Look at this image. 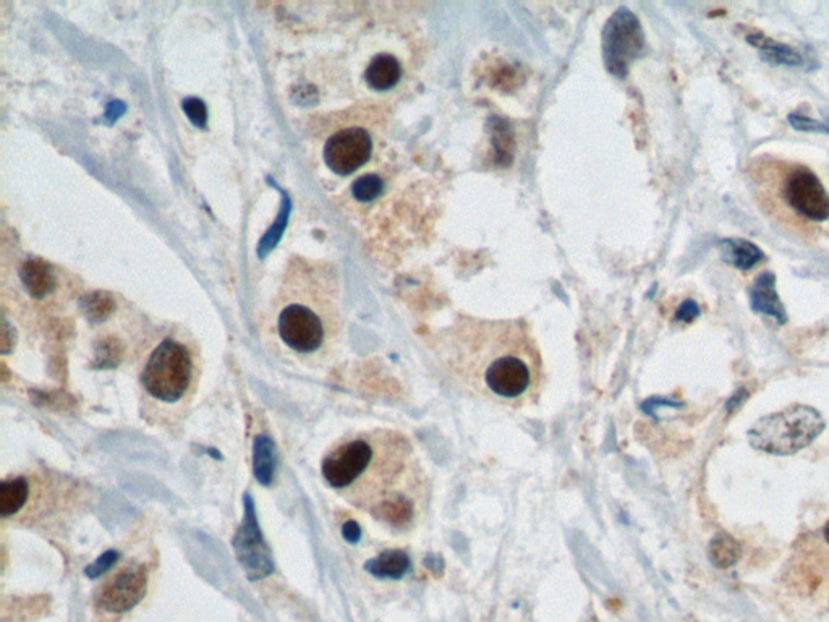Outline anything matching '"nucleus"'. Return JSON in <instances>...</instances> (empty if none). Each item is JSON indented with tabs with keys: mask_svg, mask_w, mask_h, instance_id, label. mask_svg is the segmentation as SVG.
Instances as JSON below:
<instances>
[{
	"mask_svg": "<svg viewBox=\"0 0 829 622\" xmlns=\"http://www.w3.org/2000/svg\"><path fill=\"white\" fill-rule=\"evenodd\" d=\"M721 253H723V260L732 268L740 269V271H749L755 268L763 258L765 253L761 252L760 247L755 243L749 242L745 239H726L721 240Z\"/></svg>",
	"mask_w": 829,
	"mask_h": 622,
	"instance_id": "nucleus-12",
	"label": "nucleus"
},
{
	"mask_svg": "<svg viewBox=\"0 0 829 622\" xmlns=\"http://www.w3.org/2000/svg\"><path fill=\"white\" fill-rule=\"evenodd\" d=\"M30 499V483L25 477L10 478L0 485V516H17Z\"/></svg>",
	"mask_w": 829,
	"mask_h": 622,
	"instance_id": "nucleus-14",
	"label": "nucleus"
},
{
	"mask_svg": "<svg viewBox=\"0 0 829 622\" xmlns=\"http://www.w3.org/2000/svg\"><path fill=\"white\" fill-rule=\"evenodd\" d=\"M183 109L187 112L188 117L192 120L193 124L200 125V127H205L206 124V107L205 104L198 101V99H187L185 104H183Z\"/></svg>",
	"mask_w": 829,
	"mask_h": 622,
	"instance_id": "nucleus-21",
	"label": "nucleus"
},
{
	"mask_svg": "<svg viewBox=\"0 0 829 622\" xmlns=\"http://www.w3.org/2000/svg\"><path fill=\"white\" fill-rule=\"evenodd\" d=\"M749 43L757 47L760 51L761 59L773 65H786V67H802L804 65V57L800 56L799 52L786 46V44L778 43L774 39L766 38L763 35H750Z\"/></svg>",
	"mask_w": 829,
	"mask_h": 622,
	"instance_id": "nucleus-13",
	"label": "nucleus"
},
{
	"mask_svg": "<svg viewBox=\"0 0 829 622\" xmlns=\"http://www.w3.org/2000/svg\"><path fill=\"white\" fill-rule=\"evenodd\" d=\"M789 124L797 132L828 133L829 135V124L820 122V120L810 119L807 116H800V114H791L789 116Z\"/></svg>",
	"mask_w": 829,
	"mask_h": 622,
	"instance_id": "nucleus-20",
	"label": "nucleus"
},
{
	"mask_svg": "<svg viewBox=\"0 0 829 622\" xmlns=\"http://www.w3.org/2000/svg\"><path fill=\"white\" fill-rule=\"evenodd\" d=\"M698 315H700V308H698L697 303L689 300V302H685L684 305H682L681 310L677 313V320L692 321L695 320Z\"/></svg>",
	"mask_w": 829,
	"mask_h": 622,
	"instance_id": "nucleus-22",
	"label": "nucleus"
},
{
	"mask_svg": "<svg viewBox=\"0 0 829 622\" xmlns=\"http://www.w3.org/2000/svg\"><path fill=\"white\" fill-rule=\"evenodd\" d=\"M784 198L794 211L810 221L829 218V195L817 175L807 167H799L789 174L784 184Z\"/></svg>",
	"mask_w": 829,
	"mask_h": 622,
	"instance_id": "nucleus-9",
	"label": "nucleus"
},
{
	"mask_svg": "<svg viewBox=\"0 0 829 622\" xmlns=\"http://www.w3.org/2000/svg\"><path fill=\"white\" fill-rule=\"evenodd\" d=\"M750 305L753 311L760 315L771 316L779 324L787 321L786 310L776 292V276L773 273H763L757 277L750 289Z\"/></svg>",
	"mask_w": 829,
	"mask_h": 622,
	"instance_id": "nucleus-10",
	"label": "nucleus"
},
{
	"mask_svg": "<svg viewBox=\"0 0 829 622\" xmlns=\"http://www.w3.org/2000/svg\"><path fill=\"white\" fill-rule=\"evenodd\" d=\"M436 367L464 396L502 409L540 404L545 358L525 318L491 320L459 313L428 337Z\"/></svg>",
	"mask_w": 829,
	"mask_h": 622,
	"instance_id": "nucleus-1",
	"label": "nucleus"
},
{
	"mask_svg": "<svg viewBox=\"0 0 829 622\" xmlns=\"http://www.w3.org/2000/svg\"><path fill=\"white\" fill-rule=\"evenodd\" d=\"M383 182L376 175H363L353 184V196L360 201H370L381 192Z\"/></svg>",
	"mask_w": 829,
	"mask_h": 622,
	"instance_id": "nucleus-18",
	"label": "nucleus"
},
{
	"mask_svg": "<svg viewBox=\"0 0 829 622\" xmlns=\"http://www.w3.org/2000/svg\"><path fill=\"white\" fill-rule=\"evenodd\" d=\"M232 543L239 563L251 580L264 579L274 571L273 554L261 535L255 503L250 495L245 496V517Z\"/></svg>",
	"mask_w": 829,
	"mask_h": 622,
	"instance_id": "nucleus-7",
	"label": "nucleus"
},
{
	"mask_svg": "<svg viewBox=\"0 0 829 622\" xmlns=\"http://www.w3.org/2000/svg\"><path fill=\"white\" fill-rule=\"evenodd\" d=\"M148 588V571L143 564H127L99 585L94 603L99 610L120 614L130 611L143 600Z\"/></svg>",
	"mask_w": 829,
	"mask_h": 622,
	"instance_id": "nucleus-6",
	"label": "nucleus"
},
{
	"mask_svg": "<svg viewBox=\"0 0 829 622\" xmlns=\"http://www.w3.org/2000/svg\"><path fill=\"white\" fill-rule=\"evenodd\" d=\"M196 363L185 342L167 337L151 352L141 371V389L154 404L175 407L195 389Z\"/></svg>",
	"mask_w": 829,
	"mask_h": 622,
	"instance_id": "nucleus-4",
	"label": "nucleus"
},
{
	"mask_svg": "<svg viewBox=\"0 0 829 622\" xmlns=\"http://www.w3.org/2000/svg\"><path fill=\"white\" fill-rule=\"evenodd\" d=\"M373 137L362 127H347L334 133L324 146L326 166L337 175L362 169L373 154Z\"/></svg>",
	"mask_w": 829,
	"mask_h": 622,
	"instance_id": "nucleus-8",
	"label": "nucleus"
},
{
	"mask_svg": "<svg viewBox=\"0 0 829 622\" xmlns=\"http://www.w3.org/2000/svg\"><path fill=\"white\" fill-rule=\"evenodd\" d=\"M357 532H358V529H357V525H355V524H347L344 527V535H345V538H347V540H349V542H355V540H357V537H358Z\"/></svg>",
	"mask_w": 829,
	"mask_h": 622,
	"instance_id": "nucleus-23",
	"label": "nucleus"
},
{
	"mask_svg": "<svg viewBox=\"0 0 829 622\" xmlns=\"http://www.w3.org/2000/svg\"><path fill=\"white\" fill-rule=\"evenodd\" d=\"M823 537H825L826 543L829 545V520L826 522L825 529H823Z\"/></svg>",
	"mask_w": 829,
	"mask_h": 622,
	"instance_id": "nucleus-25",
	"label": "nucleus"
},
{
	"mask_svg": "<svg viewBox=\"0 0 829 622\" xmlns=\"http://www.w3.org/2000/svg\"><path fill=\"white\" fill-rule=\"evenodd\" d=\"M745 396H747V394H745V391L740 392V396L739 392H737L736 396L732 397L731 401L727 402V410H729V412H732V410H734V407H737V405L742 404V401H744Z\"/></svg>",
	"mask_w": 829,
	"mask_h": 622,
	"instance_id": "nucleus-24",
	"label": "nucleus"
},
{
	"mask_svg": "<svg viewBox=\"0 0 829 622\" xmlns=\"http://www.w3.org/2000/svg\"><path fill=\"white\" fill-rule=\"evenodd\" d=\"M402 78H404V67L399 59L387 52L371 60L365 72L366 83L371 90L375 91L394 90Z\"/></svg>",
	"mask_w": 829,
	"mask_h": 622,
	"instance_id": "nucleus-11",
	"label": "nucleus"
},
{
	"mask_svg": "<svg viewBox=\"0 0 829 622\" xmlns=\"http://www.w3.org/2000/svg\"><path fill=\"white\" fill-rule=\"evenodd\" d=\"M23 279L36 299H41L51 290V271L44 265L43 261H30L23 269Z\"/></svg>",
	"mask_w": 829,
	"mask_h": 622,
	"instance_id": "nucleus-17",
	"label": "nucleus"
},
{
	"mask_svg": "<svg viewBox=\"0 0 829 622\" xmlns=\"http://www.w3.org/2000/svg\"><path fill=\"white\" fill-rule=\"evenodd\" d=\"M277 469L276 446L273 439L266 435H260L255 439L253 446V472L261 485L268 486L273 483Z\"/></svg>",
	"mask_w": 829,
	"mask_h": 622,
	"instance_id": "nucleus-15",
	"label": "nucleus"
},
{
	"mask_svg": "<svg viewBox=\"0 0 829 622\" xmlns=\"http://www.w3.org/2000/svg\"><path fill=\"white\" fill-rule=\"evenodd\" d=\"M740 550L739 542L731 537L729 533L721 532L716 535L710 543V559L719 569H729L739 563Z\"/></svg>",
	"mask_w": 829,
	"mask_h": 622,
	"instance_id": "nucleus-16",
	"label": "nucleus"
},
{
	"mask_svg": "<svg viewBox=\"0 0 829 622\" xmlns=\"http://www.w3.org/2000/svg\"><path fill=\"white\" fill-rule=\"evenodd\" d=\"M823 430L825 420L818 410L792 405L783 412L760 418L749 430V443L766 454L789 456L810 446Z\"/></svg>",
	"mask_w": 829,
	"mask_h": 622,
	"instance_id": "nucleus-5",
	"label": "nucleus"
},
{
	"mask_svg": "<svg viewBox=\"0 0 829 622\" xmlns=\"http://www.w3.org/2000/svg\"><path fill=\"white\" fill-rule=\"evenodd\" d=\"M324 482L345 503L407 532L425 516L431 485L407 433L371 428L339 439L321 462Z\"/></svg>",
	"mask_w": 829,
	"mask_h": 622,
	"instance_id": "nucleus-2",
	"label": "nucleus"
},
{
	"mask_svg": "<svg viewBox=\"0 0 829 622\" xmlns=\"http://www.w3.org/2000/svg\"><path fill=\"white\" fill-rule=\"evenodd\" d=\"M274 331L285 349L313 365L336 352L342 337L341 287L332 269L298 261L273 308Z\"/></svg>",
	"mask_w": 829,
	"mask_h": 622,
	"instance_id": "nucleus-3",
	"label": "nucleus"
},
{
	"mask_svg": "<svg viewBox=\"0 0 829 622\" xmlns=\"http://www.w3.org/2000/svg\"><path fill=\"white\" fill-rule=\"evenodd\" d=\"M119 556L120 554L117 553V551H106V553H104L103 556H99L98 561H96V563L86 567V576L90 577V579H98V577L104 576V574H107V572L111 571L112 567H114L115 564H117V561H119Z\"/></svg>",
	"mask_w": 829,
	"mask_h": 622,
	"instance_id": "nucleus-19",
	"label": "nucleus"
}]
</instances>
